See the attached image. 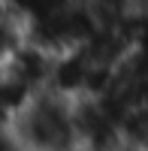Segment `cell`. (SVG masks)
Instances as JSON below:
<instances>
[{
    "mask_svg": "<svg viewBox=\"0 0 148 151\" xmlns=\"http://www.w3.org/2000/svg\"><path fill=\"white\" fill-rule=\"evenodd\" d=\"M9 139L15 151H73L79 148L76 100L42 88L9 121Z\"/></svg>",
    "mask_w": 148,
    "mask_h": 151,
    "instance_id": "cell-1",
    "label": "cell"
},
{
    "mask_svg": "<svg viewBox=\"0 0 148 151\" xmlns=\"http://www.w3.org/2000/svg\"><path fill=\"white\" fill-rule=\"evenodd\" d=\"M52 60H55L52 52H45V48H40L36 42L24 40L15 52L9 55V60H6L3 67H6L9 73H15L27 88H33V91H42V88H48Z\"/></svg>",
    "mask_w": 148,
    "mask_h": 151,
    "instance_id": "cell-2",
    "label": "cell"
},
{
    "mask_svg": "<svg viewBox=\"0 0 148 151\" xmlns=\"http://www.w3.org/2000/svg\"><path fill=\"white\" fill-rule=\"evenodd\" d=\"M70 0H3V6L15 15L21 24H27L33 18H42L48 12H55L60 6H67Z\"/></svg>",
    "mask_w": 148,
    "mask_h": 151,
    "instance_id": "cell-3",
    "label": "cell"
},
{
    "mask_svg": "<svg viewBox=\"0 0 148 151\" xmlns=\"http://www.w3.org/2000/svg\"><path fill=\"white\" fill-rule=\"evenodd\" d=\"M0 151H15L9 139V127H0Z\"/></svg>",
    "mask_w": 148,
    "mask_h": 151,
    "instance_id": "cell-4",
    "label": "cell"
}]
</instances>
